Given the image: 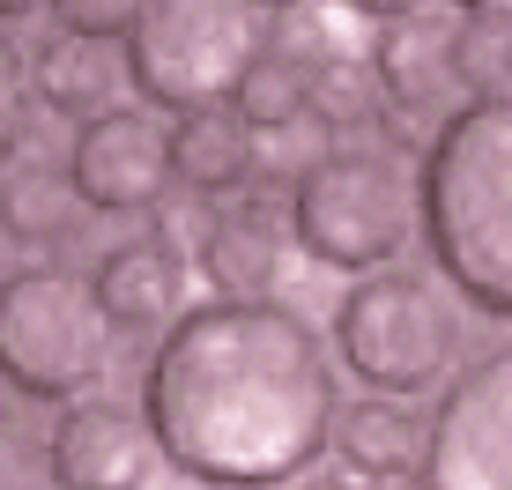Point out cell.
<instances>
[{"instance_id":"cell-1","label":"cell","mask_w":512,"mask_h":490,"mask_svg":"<svg viewBox=\"0 0 512 490\" xmlns=\"http://www.w3.org/2000/svg\"><path fill=\"white\" fill-rule=\"evenodd\" d=\"M141 416L186 483L282 490L334 446L342 394L305 312L282 297H216L149 349Z\"/></svg>"},{"instance_id":"cell-2","label":"cell","mask_w":512,"mask_h":490,"mask_svg":"<svg viewBox=\"0 0 512 490\" xmlns=\"http://www.w3.org/2000/svg\"><path fill=\"white\" fill-rule=\"evenodd\" d=\"M423 245L461 305L512 320V90H483L438 119L416 171Z\"/></svg>"},{"instance_id":"cell-3","label":"cell","mask_w":512,"mask_h":490,"mask_svg":"<svg viewBox=\"0 0 512 490\" xmlns=\"http://www.w3.org/2000/svg\"><path fill=\"white\" fill-rule=\"evenodd\" d=\"M423 231L416 179L386 149H327L290 186V238L305 260L342 275H379Z\"/></svg>"},{"instance_id":"cell-4","label":"cell","mask_w":512,"mask_h":490,"mask_svg":"<svg viewBox=\"0 0 512 490\" xmlns=\"http://www.w3.org/2000/svg\"><path fill=\"white\" fill-rule=\"evenodd\" d=\"M119 327L104 320L97 283L75 268H8L0 275V379L23 401H82L112 357Z\"/></svg>"},{"instance_id":"cell-5","label":"cell","mask_w":512,"mask_h":490,"mask_svg":"<svg viewBox=\"0 0 512 490\" xmlns=\"http://www.w3.org/2000/svg\"><path fill=\"white\" fill-rule=\"evenodd\" d=\"M334 342H342V372L364 379L372 394L416 401L431 387H446L453 372V305L431 275L416 268H379L357 275L342 290V312H334Z\"/></svg>"},{"instance_id":"cell-6","label":"cell","mask_w":512,"mask_h":490,"mask_svg":"<svg viewBox=\"0 0 512 490\" xmlns=\"http://www.w3.org/2000/svg\"><path fill=\"white\" fill-rule=\"evenodd\" d=\"M260 45L268 38L253 0H149L127 30V82L141 90V104L201 112L238 90Z\"/></svg>"},{"instance_id":"cell-7","label":"cell","mask_w":512,"mask_h":490,"mask_svg":"<svg viewBox=\"0 0 512 490\" xmlns=\"http://www.w3.org/2000/svg\"><path fill=\"white\" fill-rule=\"evenodd\" d=\"M416 490H512V342L468 357L438 387Z\"/></svg>"},{"instance_id":"cell-8","label":"cell","mask_w":512,"mask_h":490,"mask_svg":"<svg viewBox=\"0 0 512 490\" xmlns=\"http://www.w3.org/2000/svg\"><path fill=\"white\" fill-rule=\"evenodd\" d=\"M67 179H75L82 208L104 216H141V208L164 201L171 179V127H156L141 104H112V112L82 119L75 142H67Z\"/></svg>"},{"instance_id":"cell-9","label":"cell","mask_w":512,"mask_h":490,"mask_svg":"<svg viewBox=\"0 0 512 490\" xmlns=\"http://www.w3.org/2000/svg\"><path fill=\"white\" fill-rule=\"evenodd\" d=\"M52 490H149L156 483V431L127 401H67L45 439Z\"/></svg>"},{"instance_id":"cell-10","label":"cell","mask_w":512,"mask_h":490,"mask_svg":"<svg viewBox=\"0 0 512 490\" xmlns=\"http://www.w3.org/2000/svg\"><path fill=\"white\" fill-rule=\"evenodd\" d=\"M104 297V320L119 335H156V327L186 320V253L171 238H127L104 253V268L90 275Z\"/></svg>"},{"instance_id":"cell-11","label":"cell","mask_w":512,"mask_h":490,"mask_svg":"<svg viewBox=\"0 0 512 490\" xmlns=\"http://www.w3.org/2000/svg\"><path fill=\"white\" fill-rule=\"evenodd\" d=\"M372 82L394 112H438L461 82L453 67V38L423 15H401V23H379V45H372Z\"/></svg>"},{"instance_id":"cell-12","label":"cell","mask_w":512,"mask_h":490,"mask_svg":"<svg viewBox=\"0 0 512 490\" xmlns=\"http://www.w3.org/2000/svg\"><path fill=\"white\" fill-rule=\"evenodd\" d=\"M253 171H260L253 127H245L231 104H201V112L171 119V179L186 194H238Z\"/></svg>"},{"instance_id":"cell-13","label":"cell","mask_w":512,"mask_h":490,"mask_svg":"<svg viewBox=\"0 0 512 490\" xmlns=\"http://www.w3.org/2000/svg\"><path fill=\"white\" fill-rule=\"evenodd\" d=\"M119 75H127V52H119L112 38H75V30H52V38L30 52V90H38L52 112H67V119L112 112Z\"/></svg>"},{"instance_id":"cell-14","label":"cell","mask_w":512,"mask_h":490,"mask_svg":"<svg viewBox=\"0 0 512 490\" xmlns=\"http://www.w3.org/2000/svg\"><path fill=\"white\" fill-rule=\"evenodd\" d=\"M423 439H431V424H416L409 401L394 394H364L342 409V424H334V453H342V468H357V476L372 483H401L423 468Z\"/></svg>"},{"instance_id":"cell-15","label":"cell","mask_w":512,"mask_h":490,"mask_svg":"<svg viewBox=\"0 0 512 490\" xmlns=\"http://www.w3.org/2000/svg\"><path fill=\"white\" fill-rule=\"evenodd\" d=\"M201 275L216 297H275L282 231H275L268 208H223L201 231Z\"/></svg>"},{"instance_id":"cell-16","label":"cell","mask_w":512,"mask_h":490,"mask_svg":"<svg viewBox=\"0 0 512 490\" xmlns=\"http://www.w3.org/2000/svg\"><path fill=\"white\" fill-rule=\"evenodd\" d=\"M312 90H320V67H312L305 52L260 45L253 67H245L238 90H231V112H238L253 134H282V127H297V119L312 112Z\"/></svg>"},{"instance_id":"cell-17","label":"cell","mask_w":512,"mask_h":490,"mask_svg":"<svg viewBox=\"0 0 512 490\" xmlns=\"http://www.w3.org/2000/svg\"><path fill=\"white\" fill-rule=\"evenodd\" d=\"M82 216V194L67 171L52 164H8L0 171V231L23 238V245H45V238H67Z\"/></svg>"},{"instance_id":"cell-18","label":"cell","mask_w":512,"mask_h":490,"mask_svg":"<svg viewBox=\"0 0 512 490\" xmlns=\"http://www.w3.org/2000/svg\"><path fill=\"white\" fill-rule=\"evenodd\" d=\"M30 60L23 45L8 38V23H0V171L15 164V149H23V119H30Z\"/></svg>"},{"instance_id":"cell-19","label":"cell","mask_w":512,"mask_h":490,"mask_svg":"<svg viewBox=\"0 0 512 490\" xmlns=\"http://www.w3.org/2000/svg\"><path fill=\"white\" fill-rule=\"evenodd\" d=\"M52 8V23L60 30H75V38H127V30L141 23V8H149V0H45Z\"/></svg>"},{"instance_id":"cell-20","label":"cell","mask_w":512,"mask_h":490,"mask_svg":"<svg viewBox=\"0 0 512 490\" xmlns=\"http://www.w3.org/2000/svg\"><path fill=\"white\" fill-rule=\"evenodd\" d=\"M342 8L372 15V23H401V15H423V0H342Z\"/></svg>"},{"instance_id":"cell-21","label":"cell","mask_w":512,"mask_h":490,"mask_svg":"<svg viewBox=\"0 0 512 490\" xmlns=\"http://www.w3.org/2000/svg\"><path fill=\"white\" fill-rule=\"evenodd\" d=\"M461 15H475V23H512V0H453Z\"/></svg>"},{"instance_id":"cell-22","label":"cell","mask_w":512,"mask_h":490,"mask_svg":"<svg viewBox=\"0 0 512 490\" xmlns=\"http://www.w3.org/2000/svg\"><path fill=\"white\" fill-rule=\"evenodd\" d=\"M290 490H357V483H342V476H305V483H290Z\"/></svg>"},{"instance_id":"cell-23","label":"cell","mask_w":512,"mask_h":490,"mask_svg":"<svg viewBox=\"0 0 512 490\" xmlns=\"http://www.w3.org/2000/svg\"><path fill=\"white\" fill-rule=\"evenodd\" d=\"M23 8H38V0H0V23H15Z\"/></svg>"},{"instance_id":"cell-24","label":"cell","mask_w":512,"mask_h":490,"mask_svg":"<svg viewBox=\"0 0 512 490\" xmlns=\"http://www.w3.org/2000/svg\"><path fill=\"white\" fill-rule=\"evenodd\" d=\"M0 468H8V409H0Z\"/></svg>"},{"instance_id":"cell-25","label":"cell","mask_w":512,"mask_h":490,"mask_svg":"<svg viewBox=\"0 0 512 490\" xmlns=\"http://www.w3.org/2000/svg\"><path fill=\"white\" fill-rule=\"evenodd\" d=\"M149 490H208V483H186V476H179V483H149Z\"/></svg>"},{"instance_id":"cell-26","label":"cell","mask_w":512,"mask_h":490,"mask_svg":"<svg viewBox=\"0 0 512 490\" xmlns=\"http://www.w3.org/2000/svg\"><path fill=\"white\" fill-rule=\"evenodd\" d=\"M253 8H305V0H253Z\"/></svg>"},{"instance_id":"cell-27","label":"cell","mask_w":512,"mask_h":490,"mask_svg":"<svg viewBox=\"0 0 512 490\" xmlns=\"http://www.w3.org/2000/svg\"><path fill=\"white\" fill-rule=\"evenodd\" d=\"M505 75H512V45H505Z\"/></svg>"},{"instance_id":"cell-28","label":"cell","mask_w":512,"mask_h":490,"mask_svg":"<svg viewBox=\"0 0 512 490\" xmlns=\"http://www.w3.org/2000/svg\"><path fill=\"white\" fill-rule=\"evenodd\" d=\"M0 238H8V231H0Z\"/></svg>"}]
</instances>
